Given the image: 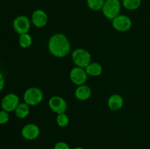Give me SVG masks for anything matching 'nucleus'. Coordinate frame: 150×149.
<instances>
[{
    "label": "nucleus",
    "mask_w": 150,
    "mask_h": 149,
    "mask_svg": "<svg viewBox=\"0 0 150 149\" xmlns=\"http://www.w3.org/2000/svg\"><path fill=\"white\" fill-rule=\"evenodd\" d=\"M48 49L53 56L59 58L66 56L70 51V44L65 35L56 34L48 42Z\"/></svg>",
    "instance_id": "1"
},
{
    "label": "nucleus",
    "mask_w": 150,
    "mask_h": 149,
    "mask_svg": "<svg viewBox=\"0 0 150 149\" xmlns=\"http://www.w3.org/2000/svg\"><path fill=\"white\" fill-rule=\"evenodd\" d=\"M103 15L110 20H113L119 15L121 10L120 0H106L102 8Z\"/></svg>",
    "instance_id": "2"
},
{
    "label": "nucleus",
    "mask_w": 150,
    "mask_h": 149,
    "mask_svg": "<svg viewBox=\"0 0 150 149\" xmlns=\"http://www.w3.org/2000/svg\"><path fill=\"white\" fill-rule=\"evenodd\" d=\"M73 61L78 67L86 68L91 63V55L86 50L78 48L72 53Z\"/></svg>",
    "instance_id": "3"
},
{
    "label": "nucleus",
    "mask_w": 150,
    "mask_h": 149,
    "mask_svg": "<svg viewBox=\"0 0 150 149\" xmlns=\"http://www.w3.org/2000/svg\"><path fill=\"white\" fill-rule=\"evenodd\" d=\"M43 99V93L42 91L36 87L28 89L23 94L25 103L29 105H38Z\"/></svg>",
    "instance_id": "4"
},
{
    "label": "nucleus",
    "mask_w": 150,
    "mask_h": 149,
    "mask_svg": "<svg viewBox=\"0 0 150 149\" xmlns=\"http://www.w3.org/2000/svg\"><path fill=\"white\" fill-rule=\"evenodd\" d=\"M15 32L18 34H27L30 29V22L29 18L25 15H19L14 19L13 23Z\"/></svg>",
    "instance_id": "5"
},
{
    "label": "nucleus",
    "mask_w": 150,
    "mask_h": 149,
    "mask_svg": "<svg viewBox=\"0 0 150 149\" xmlns=\"http://www.w3.org/2000/svg\"><path fill=\"white\" fill-rule=\"evenodd\" d=\"M19 98L15 93H8L1 100V106L2 110L7 112H13L16 110L19 105Z\"/></svg>",
    "instance_id": "6"
},
{
    "label": "nucleus",
    "mask_w": 150,
    "mask_h": 149,
    "mask_svg": "<svg viewBox=\"0 0 150 149\" xmlns=\"http://www.w3.org/2000/svg\"><path fill=\"white\" fill-rule=\"evenodd\" d=\"M113 26L115 29L120 32H126L129 30L132 26V21L130 18L123 15H119L113 19Z\"/></svg>",
    "instance_id": "7"
},
{
    "label": "nucleus",
    "mask_w": 150,
    "mask_h": 149,
    "mask_svg": "<svg viewBox=\"0 0 150 149\" xmlns=\"http://www.w3.org/2000/svg\"><path fill=\"white\" fill-rule=\"evenodd\" d=\"M87 74L86 70H83V68L77 67L72 69L70 77L73 83L78 86H81L87 80Z\"/></svg>",
    "instance_id": "8"
},
{
    "label": "nucleus",
    "mask_w": 150,
    "mask_h": 149,
    "mask_svg": "<svg viewBox=\"0 0 150 149\" xmlns=\"http://www.w3.org/2000/svg\"><path fill=\"white\" fill-rule=\"evenodd\" d=\"M50 108L57 114L64 113L67 110V103L64 99L58 96H54L49 99L48 102Z\"/></svg>",
    "instance_id": "9"
},
{
    "label": "nucleus",
    "mask_w": 150,
    "mask_h": 149,
    "mask_svg": "<svg viewBox=\"0 0 150 149\" xmlns=\"http://www.w3.org/2000/svg\"><path fill=\"white\" fill-rule=\"evenodd\" d=\"M21 134L26 140H35L39 136L40 129L38 126L34 124H26L22 129Z\"/></svg>",
    "instance_id": "10"
},
{
    "label": "nucleus",
    "mask_w": 150,
    "mask_h": 149,
    "mask_svg": "<svg viewBox=\"0 0 150 149\" xmlns=\"http://www.w3.org/2000/svg\"><path fill=\"white\" fill-rule=\"evenodd\" d=\"M32 20L36 27L42 28L46 25L48 22V16L43 10H37L32 14Z\"/></svg>",
    "instance_id": "11"
},
{
    "label": "nucleus",
    "mask_w": 150,
    "mask_h": 149,
    "mask_svg": "<svg viewBox=\"0 0 150 149\" xmlns=\"http://www.w3.org/2000/svg\"><path fill=\"white\" fill-rule=\"evenodd\" d=\"M91 93H92V91H91L90 88L87 86H84V85L79 86L76 89V92H75L76 97L81 101L87 100L90 97Z\"/></svg>",
    "instance_id": "12"
},
{
    "label": "nucleus",
    "mask_w": 150,
    "mask_h": 149,
    "mask_svg": "<svg viewBox=\"0 0 150 149\" xmlns=\"http://www.w3.org/2000/svg\"><path fill=\"white\" fill-rule=\"evenodd\" d=\"M108 108L112 110L116 111L122 108L123 105V99L120 95L114 94L109 97L108 100Z\"/></svg>",
    "instance_id": "13"
},
{
    "label": "nucleus",
    "mask_w": 150,
    "mask_h": 149,
    "mask_svg": "<svg viewBox=\"0 0 150 149\" xmlns=\"http://www.w3.org/2000/svg\"><path fill=\"white\" fill-rule=\"evenodd\" d=\"M86 72L88 74L91 76H99L102 73V67L98 63L94 62L90 63L87 67H86Z\"/></svg>",
    "instance_id": "14"
},
{
    "label": "nucleus",
    "mask_w": 150,
    "mask_h": 149,
    "mask_svg": "<svg viewBox=\"0 0 150 149\" xmlns=\"http://www.w3.org/2000/svg\"><path fill=\"white\" fill-rule=\"evenodd\" d=\"M16 115L19 118H24L29 115V107L26 103H20L15 110Z\"/></svg>",
    "instance_id": "15"
},
{
    "label": "nucleus",
    "mask_w": 150,
    "mask_h": 149,
    "mask_svg": "<svg viewBox=\"0 0 150 149\" xmlns=\"http://www.w3.org/2000/svg\"><path fill=\"white\" fill-rule=\"evenodd\" d=\"M141 0H122V4L127 10H136L141 5Z\"/></svg>",
    "instance_id": "16"
},
{
    "label": "nucleus",
    "mask_w": 150,
    "mask_h": 149,
    "mask_svg": "<svg viewBox=\"0 0 150 149\" xmlns=\"http://www.w3.org/2000/svg\"><path fill=\"white\" fill-rule=\"evenodd\" d=\"M32 43V39L29 34H23L20 35L19 37V44L23 48H27L31 46Z\"/></svg>",
    "instance_id": "17"
},
{
    "label": "nucleus",
    "mask_w": 150,
    "mask_h": 149,
    "mask_svg": "<svg viewBox=\"0 0 150 149\" xmlns=\"http://www.w3.org/2000/svg\"><path fill=\"white\" fill-rule=\"evenodd\" d=\"M105 3L104 0H87V4L89 8L95 11H98L103 8Z\"/></svg>",
    "instance_id": "18"
},
{
    "label": "nucleus",
    "mask_w": 150,
    "mask_h": 149,
    "mask_svg": "<svg viewBox=\"0 0 150 149\" xmlns=\"http://www.w3.org/2000/svg\"><path fill=\"white\" fill-rule=\"evenodd\" d=\"M57 122L58 125L61 127H64L68 125L69 124V118L65 113L58 114V116L57 118Z\"/></svg>",
    "instance_id": "19"
},
{
    "label": "nucleus",
    "mask_w": 150,
    "mask_h": 149,
    "mask_svg": "<svg viewBox=\"0 0 150 149\" xmlns=\"http://www.w3.org/2000/svg\"><path fill=\"white\" fill-rule=\"evenodd\" d=\"M9 121L8 112L4 110H0V124H5Z\"/></svg>",
    "instance_id": "20"
},
{
    "label": "nucleus",
    "mask_w": 150,
    "mask_h": 149,
    "mask_svg": "<svg viewBox=\"0 0 150 149\" xmlns=\"http://www.w3.org/2000/svg\"><path fill=\"white\" fill-rule=\"evenodd\" d=\"M54 149H70V148L66 143L59 142V143H57L55 145Z\"/></svg>",
    "instance_id": "21"
},
{
    "label": "nucleus",
    "mask_w": 150,
    "mask_h": 149,
    "mask_svg": "<svg viewBox=\"0 0 150 149\" xmlns=\"http://www.w3.org/2000/svg\"><path fill=\"white\" fill-rule=\"evenodd\" d=\"M4 78L3 74L0 72V91L4 89Z\"/></svg>",
    "instance_id": "22"
},
{
    "label": "nucleus",
    "mask_w": 150,
    "mask_h": 149,
    "mask_svg": "<svg viewBox=\"0 0 150 149\" xmlns=\"http://www.w3.org/2000/svg\"><path fill=\"white\" fill-rule=\"evenodd\" d=\"M75 149H84V148H81V147H77V148H76Z\"/></svg>",
    "instance_id": "23"
}]
</instances>
